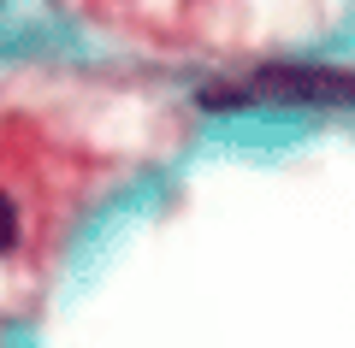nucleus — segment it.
Returning a JSON list of instances; mask_svg holds the SVG:
<instances>
[{
  "label": "nucleus",
  "instance_id": "obj_1",
  "mask_svg": "<svg viewBox=\"0 0 355 348\" xmlns=\"http://www.w3.org/2000/svg\"><path fill=\"white\" fill-rule=\"evenodd\" d=\"M320 100V107H355V71L331 65H266L243 89H207L202 107H243V100Z\"/></svg>",
  "mask_w": 355,
  "mask_h": 348
},
{
  "label": "nucleus",
  "instance_id": "obj_2",
  "mask_svg": "<svg viewBox=\"0 0 355 348\" xmlns=\"http://www.w3.org/2000/svg\"><path fill=\"white\" fill-rule=\"evenodd\" d=\"M18 237H24L18 207H12V195H0V254H12V248H18Z\"/></svg>",
  "mask_w": 355,
  "mask_h": 348
}]
</instances>
